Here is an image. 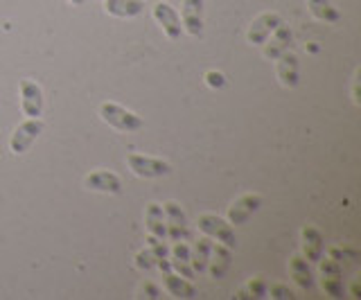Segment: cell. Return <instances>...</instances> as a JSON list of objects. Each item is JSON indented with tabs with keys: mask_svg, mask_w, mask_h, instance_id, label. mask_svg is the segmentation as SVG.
I'll return each mask as SVG.
<instances>
[{
	"mask_svg": "<svg viewBox=\"0 0 361 300\" xmlns=\"http://www.w3.org/2000/svg\"><path fill=\"white\" fill-rule=\"evenodd\" d=\"M45 125L41 122V118H27L25 122H20V125L14 129V133H11L9 138V149L14 156H20V154H25L34 142H37V138L43 133Z\"/></svg>",
	"mask_w": 361,
	"mask_h": 300,
	"instance_id": "3957f363",
	"label": "cell"
},
{
	"mask_svg": "<svg viewBox=\"0 0 361 300\" xmlns=\"http://www.w3.org/2000/svg\"><path fill=\"white\" fill-rule=\"evenodd\" d=\"M180 25L190 37L203 35V0H183L180 7Z\"/></svg>",
	"mask_w": 361,
	"mask_h": 300,
	"instance_id": "7c38bea8",
	"label": "cell"
},
{
	"mask_svg": "<svg viewBox=\"0 0 361 300\" xmlns=\"http://www.w3.org/2000/svg\"><path fill=\"white\" fill-rule=\"evenodd\" d=\"M68 3H71V5H75V7H82V5L86 3V0H68Z\"/></svg>",
	"mask_w": 361,
	"mask_h": 300,
	"instance_id": "836d02e7",
	"label": "cell"
},
{
	"mask_svg": "<svg viewBox=\"0 0 361 300\" xmlns=\"http://www.w3.org/2000/svg\"><path fill=\"white\" fill-rule=\"evenodd\" d=\"M259 208H262V196L248 192V194H242L240 199H235V201L228 206V217L226 219H228L231 226H242L257 213Z\"/></svg>",
	"mask_w": 361,
	"mask_h": 300,
	"instance_id": "5b68a950",
	"label": "cell"
},
{
	"mask_svg": "<svg viewBox=\"0 0 361 300\" xmlns=\"http://www.w3.org/2000/svg\"><path fill=\"white\" fill-rule=\"evenodd\" d=\"M312 262H307L302 258V255H293L289 260V273L293 277V282H296L302 292H312L316 280H314V271H312Z\"/></svg>",
	"mask_w": 361,
	"mask_h": 300,
	"instance_id": "9a60e30c",
	"label": "cell"
},
{
	"mask_svg": "<svg viewBox=\"0 0 361 300\" xmlns=\"http://www.w3.org/2000/svg\"><path fill=\"white\" fill-rule=\"evenodd\" d=\"M86 190L90 192H102V194H120L122 192V181L116 172L111 170H97L86 176Z\"/></svg>",
	"mask_w": 361,
	"mask_h": 300,
	"instance_id": "30bf717a",
	"label": "cell"
},
{
	"mask_svg": "<svg viewBox=\"0 0 361 300\" xmlns=\"http://www.w3.org/2000/svg\"><path fill=\"white\" fill-rule=\"evenodd\" d=\"M203 82H206L210 88H217V91H221V88L228 84V82H226V75L219 73V70H208L206 75H203Z\"/></svg>",
	"mask_w": 361,
	"mask_h": 300,
	"instance_id": "484cf974",
	"label": "cell"
},
{
	"mask_svg": "<svg viewBox=\"0 0 361 300\" xmlns=\"http://www.w3.org/2000/svg\"><path fill=\"white\" fill-rule=\"evenodd\" d=\"M343 275H323V292L334 298V300H341L345 294H343Z\"/></svg>",
	"mask_w": 361,
	"mask_h": 300,
	"instance_id": "cb8c5ba5",
	"label": "cell"
},
{
	"mask_svg": "<svg viewBox=\"0 0 361 300\" xmlns=\"http://www.w3.org/2000/svg\"><path fill=\"white\" fill-rule=\"evenodd\" d=\"M145 228L149 235L167 239V224H165V213L161 204H149L145 210Z\"/></svg>",
	"mask_w": 361,
	"mask_h": 300,
	"instance_id": "d6986e66",
	"label": "cell"
},
{
	"mask_svg": "<svg viewBox=\"0 0 361 300\" xmlns=\"http://www.w3.org/2000/svg\"><path fill=\"white\" fill-rule=\"evenodd\" d=\"M267 296V282H264V277H251L240 292H237L235 298H240V300H248V298H264Z\"/></svg>",
	"mask_w": 361,
	"mask_h": 300,
	"instance_id": "603a6c76",
	"label": "cell"
},
{
	"mask_svg": "<svg viewBox=\"0 0 361 300\" xmlns=\"http://www.w3.org/2000/svg\"><path fill=\"white\" fill-rule=\"evenodd\" d=\"M276 75L285 88H296L300 82V61L293 52H282L276 59Z\"/></svg>",
	"mask_w": 361,
	"mask_h": 300,
	"instance_id": "8fae6325",
	"label": "cell"
},
{
	"mask_svg": "<svg viewBox=\"0 0 361 300\" xmlns=\"http://www.w3.org/2000/svg\"><path fill=\"white\" fill-rule=\"evenodd\" d=\"M147 242H149V249L156 253V258H158V260H163V258H167V255H169V246L165 244V239L149 235V237H147Z\"/></svg>",
	"mask_w": 361,
	"mask_h": 300,
	"instance_id": "4316f807",
	"label": "cell"
},
{
	"mask_svg": "<svg viewBox=\"0 0 361 300\" xmlns=\"http://www.w3.org/2000/svg\"><path fill=\"white\" fill-rule=\"evenodd\" d=\"M163 213H165V224H167V237L172 242L188 239L190 228H188L185 210L176 201H167V204H163Z\"/></svg>",
	"mask_w": 361,
	"mask_h": 300,
	"instance_id": "52a82bcc",
	"label": "cell"
},
{
	"mask_svg": "<svg viewBox=\"0 0 361 300\" xmlns=\"http://www.w3.org/2000/svg\"><path fill=\"white\" fill-rule=\"evenodd\" d=\"M140 298H161V289H158L156 285H152V282H147L140 289Z\"/></svg>",
	"mask_w": 361,
	"mask_h": 300,
	"instance_id": "1f68e13d",
	"label": "cell"
},
{
	"mask_svg": "<svg viewBox=\"0 0 361 300\" xmlns=\"http://www.w3.org/2000/svg\"><path fill=\"white\" fill-rule=\"evenodd\" d=\"M154 18L156 23L163 27V32L167 35L169 41H178L180 35H183V25H180V16L178 12L167 3H158L154 7Z\"/></svg>",
	"mask_w": 361,
	"mask_h": 300,
	"instance_id": "9c48e42d",
	"label": "cell"
},
{
	"mask_svg": "<svg viewBox=\"0 0 361 300\" xmlns=\"http://www.w3.org/2000/svg\"><path fill=\"white\" fill-rule=\"evenodd\" d=\"M172 260H169V264H172V269L178 273V275H183L188 277V280H192L197 273L195 269H192V264H190V246L185 244V239H178L174 242V246H172Z\"/></svg>",
	"mask_w": 361,
	"mask_h": 300,
	"instance_id": "e0dca14e",
	"label": "cell"
},
{
	"mask_svg": "<svg viewBox=\"0 0 361 300\" xmlns=\"http://www.w3.org/2000/svg\"><path fill=\"white\" fill-rule=\"evenodd\" d=\"M127 165L135 176H140V179H161V176H167L172 172V165L167 161L145 156V154H129Z\"/></svg>",
	"mask_w": 361,
	"mask_h": 300,
	"instance_id": "277c9868",
	"label": "cell"
},
{
	"mask_svg": "<svg viewBox=\"0 0 361 300\" xmlns=\"http://www.w3.org/2000/svg\"><path fill=\"white\" fill-rule=\"evenodd\" d=\"M291 39H293V32L287 23H280L274 32L269 35V39L262 43L264 46V57L276 61L282 52H287L289 46H291Z\"/></svg>",
	"mask_w": 361,
	"mask_h": 300,
	"instance_id": "4fadbf2b",
	"label": "cell"
},
{
	"mask_svg": "<svg viewBox=\"0 0 361 300\" xmlns=\"http://www.w3.org/2000/svg\"><path fill=\"white\" fill-rule=\"evenodd\" d=\"M302 258L307 262H319L323 260L325 253V237L316 226H305L302 228Z\"/></svg>",
	"mask_w": 361,
	"mask_h": 300,
	"instance_id": "5bb4252c",
	"label": "cell"
},
{
	"mask_svg": "<svg viewBox=\"0 0 361 300\" xmlns=\"http://www.w3.org/2000/svg\"><path fill=\"white\" fill-rule=\"evenodd\" d=\"M212 239L210 237H201L195 246L190 249V264L195 273H203L208 271V262H210V253H212Z\"/></svg>",
	"mask_w": 361,
	"mask_h": 300,
	"instance_id": "44dd1931",
	"label": "cell"
},
{
	"mask_svg": "<svg viewBox=\"0 0 361 300\" xmlns=\"http://www.w3.org/2000/svg\"><path fill=\"white\" fill-rule=\"evenodd\" d=\"M106 14L116 18H135L145 12L142 0H104Z\"/></svg>",
	"mask_w": 361,
	"mask_h": 300,
	"instance_id": "ac0fdd59",
	"label": "cell"
},
{
	"mask_svg": "<svg viewBox=\"0 0 361 300\" xmlns=\"http://www.w3.org/2000/svg\"><path fill=\"white\" fill-rule=\"evenodd\" d=\"M231 251L228 246H224V244H217V246H212V253H210V262H208V269H210V275L214 280H221V277L228 273L231 269Z\"/></svg>",
	"mask_w": 361,
	"mask_h": 300,
	"instance_id": "ffe728a7",
	"label": "cell"
},
{
	"mask_svg": "<svg viewBox=\"0 0 361 300\" xmlns=\"http://www.w3.org/2000/svg\"><path fill=\"white\" fill-rule=\"evenodd\" d=\"M330 258L336 262H343V260H359V251L355 249H341V246H334L330 249Z\"/></svg>",
	"mask_w": 361,
	"mask_h": 300,
	"instance_id": "83f0119b",
	"label": "cell"
},
{
	"mask_svg": "<svg viewBox=\"0 0 361 300\" xmlns=\"http://www.w3.org/2000/svg\"><path fill=\"white\" fill-rule=\"evenodd\" d=\"M102 3H104V0H102Z\"/></svg>",
	"mask_w": 361,
	"mask_h": 300,
	"instance_id": "e575fe53",
	"label": "cell"
},
{
	"mask_svg": "<svg viewBox=\"0 0 361 300\" xmlns=\"http://www.w3.org/2000/svg\"><path fill=\"white\" fill-rule=\"evenodd\" d=\"M280 23H282V16L278 12H264V14H259L257 18H253V23L248 25L246 41L251 43V46H262V43L269 39L271 32H274Z\"/></svg>",
	"mask_w": 361,
	"mask_h": 300,
	"instance_id": "ba28073f",
	"label": "cell"
},
{
	"mask_svg": "<svg viewBox=\"0 0 361 300\" xmlns=\"http://www.w3.org/2000/svg\"><path fill=\"white\" fill-rule=\"evenodd\" d=\"M163 287L167 289V294L174 298H197V287L192 285L188 277L178 275L176 271H165Z\"/></svg>",
	"mask_w": 361,
	"mask_h": 300,
	"instance_id": "2e32d148",
	"label": "cell"
},
{
	"mask_svg": "<svg viewBox=\"0 0 361 300\" xmlns=\"http://www.w3.org/2000/svg\"><path fill=\"white\" fill-rule=\"evenodd\" d=\"M353 298H361V294H359V282L353 285Z\"/></svg>",
	"mask_w": 361,
	"mask_h": 300,
	"instance_id": "d6a6232c",
	"label": "cell"
},
{
	"mask_svg": "<svg viewBox=\"0 0 361 300\" xmlns=\"http://www.w3.org/2000/svg\"><path fill=\"white\" fill-rule=\"evenodd\" d=\"M156 264H158V258H156V253H154L149 246L135 253V266H138V269H142V271H152Z\"/></svg>",
	"mask_w": 361,
	"mask_h": 300,
	"instance_id": "d4e9b609",
	"label": "cell"
},
{
	"mask_svg": "<svg viewBox=\"0 0 361 300\" xmlns=\"http://www.w3.org/2000/svg\"><path fill=\"white\" fill-rule=\"evenodd\" d=\"M267 294L274 300H291L293 298V292L287 285H274L271 289H267Z\"/></svg>",
	"mask_w": 361,
	"mask_h": 300,
	"instance_id": "f1b7e54d",
	"label": "cell"
},
{
	"mask_svg": "<svg viewBox=\"0 0 361 300\" xmlns=\"http://www.w3.org/2000/svg\"><path fill=\"white\" fill-rule=\"evenodd\" d=\"M359 82H361V68L355 70V77H353V102L357 106H361V91H359Z\"/></svg>",
	"mask_w": 361,
	"mask_h": 300,
	"instance_id": "4dcf8cb0",
	"label": "cell"
},
{
	"mask_svg": "<svg viewBox=\"0 0 361 300\" xmlns=\"http://www.w3.org/2000/svg\"><path fill=\"white\" fill-rule=\"evenodd\" d=\"M307 7L316 20H323V23H338L341 20V12L332 5V0H307Z\"/></svg>",
	"mask_w": 361,
	"mask_h": 300,
	"instance_id": "7402d4cb",
	"label": "cell"
},
{
	"mask_svg": "<svg viewBox=\"0 0 361 300\" xmlns=\"http://www.w3.org/2000/svg\"><path fill=\"white\" fill-rule=\"evenodd\" d=\"M319 262H321V273H323V275H343L341 262H336V260H332V258H327L325 262L319 260Z\"/></svg>",
	"mask_w": 361,
	"mask_h": 300,
	"instance_id": "f546056e",
	"label": "cell"
},
{
	"mask_svg": "<svg viewBox=\"0 0 361 300\" xmlns=\"http://www.w3.org/2000/svg\"><path fill=\"white\" fill-rule=\"evenodd\" d=\"M99 118H102V122H106L109 127L118 129L122 133H135L145 127V120L138 113H133V111L124 108L116 102L99 104Z\"/></svg>",
	"mask_w": 361,
	"mask_h": 300,
	"instance_id": "6da1fadb",
	"label": "cell"
},
{
	"mask_svg": "<svg viewBox=\"0 0 361 300\" xmlns=\"http://www.w3.org/2000/svg\"><path fill=\"white\" fill-rule=\"evenodd\" d=\"M20 111L25 118H41L43 115V91L37 82L20 80Z\"/></svg>",
	"mask_w": 361,
	"mask_h": 300,
	"instance_id": "8992f818",
	"label": "cell"
},
{
	"mask_svg": "<svg viewBox=\"0 0 361 300\" xmlns=\"http://www.w3.org/2000/svg\"><path fill=\"white\" fill-rule=\"evenodd\" d=\"M197 226H199V230L203 232V235L210 237L212 242L217 239L219 244H224V246H228V249H235L237 246L235 228L228 224V219H221L219 215L206 213V215L199 217Z\"/></svg>",
	"mask_w": 361,
	"mask_h": 300,
	"instance_id": "7a4b0ae2",
	"label": "cell"
}]
</instances>
